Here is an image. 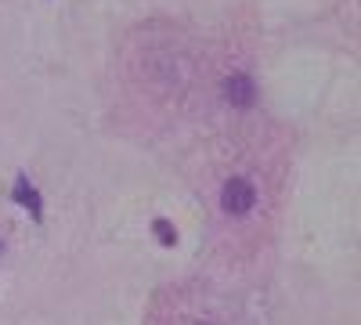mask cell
I'll return each instance as SVG.
<instances>
[{"label":"cell","instance_id":"cell-3","mask_svg":"<svg viewBox=\"0 0 361 325\" xmlns=\"http://www.w3.org/2000/svg\"><path fill=\"white\" fill-rule=\"evenodd\" d=\"M15 199H18L22 206H29V210H33V217H37V221L44 217V206H40V192H37L33 185H29L25 177H18V181H15Z\"/></svg>","mask_w":361,"mask_h":325},{"label":"cell","instance_id":"cell-2","mask_svg":"<svg viewBox=\"0 0 361 325\" xmlns=\"http://www.w3.org/2000/svg\"><path fill=\"white\" fill-rule=\"evenodd\" d=\"M224 98L231 102V105H253V98H257V87H253V80L250 76H243V73H235V76H228L224 80Z\"/></svg>","mask_w":361,"mask_h":325},{"label":"cell","instance_id":"cell-4","mask_svg":"<svg viewBox=\"0 0 361 325\" xmlns=\"http://www.w3.org/2000/svg\"><path fill=\"white\" fill-rule=\"evenodd\" d=\"M152 228H156V239H159L163 246H173V243H177V231L170 228V221H156Z\"/></svg>","mask_w":361,"mask_h":325},{"label":"cell","instance_id":"cell-1","mask_svg":"<svg viewBox=\"0 0 361 325\" xmlns=\"http://www.w3.org/2000/svg\"><path fill=\"white\" fill-rule=\"evenodd\" d=\"M253 199H257V192H253L250 181H243V177H231V181L224 185V192H221V206H224L228 214L253 210Z\"/></svg>","mask_w":361,"mask_h":325}]
</instances>
